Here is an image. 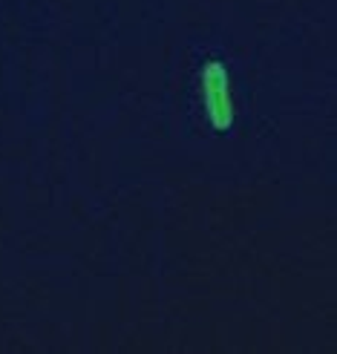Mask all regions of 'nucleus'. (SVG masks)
Wrapping results in <instances>:
<instances>
[{
  "instance_id": "1",
  "label": "nucleus",
  "mask_w": 337,
  "mask_h": 354,
  "mask_svg": "<svg viewBox=\"0 0 337 354\" xmlns=\"http://www.w3.org/2000/svg\"><path fill=\"white\" fill-rule=\"evenodd\" d=\"M202 86H205V107H208L210 124H214L217 130H228L230 124H234V104H230L225 66L208 64L202 73Z\"/></svg>"
}]
</instances>
